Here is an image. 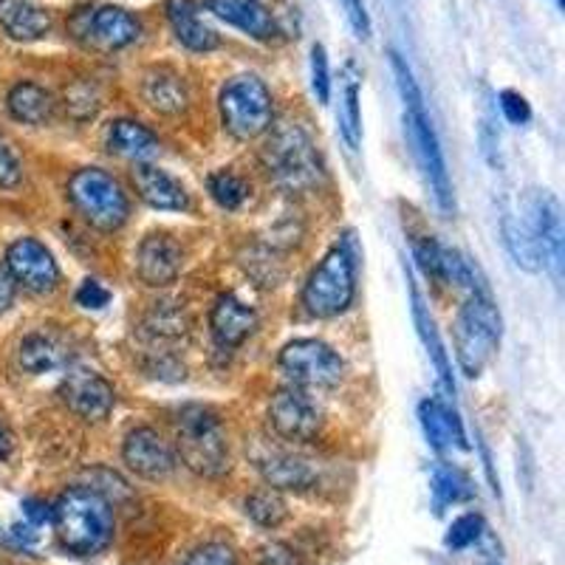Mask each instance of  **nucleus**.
<instances>
[{"label": "nucleus", "mask_w": 565, "mask_h": 565, "mask_svg": "<svg viewBox=\"0 0 565 565\" xmlns=\"http://www.w3.org/2000/svg\"><path fill=\"white\" fill-rule=\"evenodd\" d=\"M269 424L282 441L306 444L320 433V413L297 387H282L269 402Z\"/></svg>", "instance_id": "nucleus-12"}, {"label": "nucleus", "mask_w": 565, "mask_h": 565, "mask_svg": "<svg viewBox=\"0 0 565 565\" xmlns=\"http://www.w3.org/2000/svg\"><path fill=\"white\" fill-rule=\"evenodd\" d=\"M184 565H238L235 563V552L226 543H204L195 548Z\"/></svg>", "instance_id": "nucleus-37"}, {"label": "nucleus", "mask_w": 565, "mask_h": 565, "mask_svg": "<svg viewBox=\"0 0 565 565\" xmlns=\"http://www.w3.org/2000/svg\"><path fill=\"white\" fill-rule=\"evenodd\" d=\"M0 26L14 40H40L52 29V18L32 0H0Z\"/></svg>", "instance_id": "nucleus-24"}, {"label": "nucleus", "mask_w": 565, "mask_h": 565, "mask_svg": "<svg viewBox=\"0 0 565 565\" xmlns=\"http://www.w3.org/2000/svg\"><path fill=\"white\" fill-rule=\"evenodd\" d=\"M418 422H422V430L427 436V441L436 447V450H450V447H467V438H463L461 422H458L456 413L447 405H441L438 398H424L418 405Z\"/></svg>", "instance_id": "nucleus-22"}, {"label": "nucleus", "mask_w": 565, "mask_h": 565, "mask_svg": "<svg viewBox=\"0 0 565 565\" xmlns=\"http://www.w3.org/2000/svg\"><path fill=\"white\" fill-rule=\"evenodd\" d=\"M99 105H103L99 103V90L90 79H79V83H71L65 88V110L77 122H85L90 116H97Z\"/></svg>", "instance_id": "nucleus-32"}, {"label": "nucleus", "mask_w": 565, "mask_h": 565, "mask_svg": "<svg viewBox=\"0 0 565 565\" xmlns=\"http://www.w3.org/2000/svg\"><path fill=\"white\" fill-rule=\"evenodd\" d=\"M139 20L128 9L119 7L97 9L94 14H88V26H85V34H90V40L103 49H125L134 40H139Z\"/></svg>", "instance_id": "nucleus-20"}, {"label": "nucleus", "mask_w": 565, "mask_h": 565, "mask_svg": "<svg viewBox=\"0 0 565 565\" xmlns=\"http://www.w3.org/2000/svg\"><path fill=\"white\" fill-rule=\"evenodd\" d=\"M7 271L12 275L14 286H23L34 295H49L57 289L60 269L57 260L40 241L18 238L7 249Z\"/></svg>", "instance_id": "nucleus-10"}, {"label": "nucleus", "mask_w": 565, "mask_h": 565, "mask_svg": "<svg viewBox=\"0 0 565 565\" xmlns=\"http://www.w3.org/2000/svg\"><path fill=\"white\" fill-rule=\"evenodd\" d=\"M9 114L23 125H45L54 114L52 94L38 83H18L7 97Z\"/></svg>", "instance_id": "nucleus-26"}, {"label": "nucleus", "mask_w": 565, "mask_h": 565, "mask_svg": "<svg viewBox=\"0 0 565 565\" xmlns=\"http://www.w3.org/2000/svg\"><path fill=\"white\" fill-rule=\"evenodd\" d=\"M529 230L537 238L540 252L546 257L548 269H552L554 280H563V264H565V238H563V215H559V204L546 193H534L529 201Z\"/></svg>", "instance_id": "nucleus-14"}, {"label": "nucleus", "mask_w": 565, "mask_h": 565, "mask_svg": "<svg viewBox=\"0 0 565 565\" xmlns=\"http://www.w3.org/2000/svg\"><path fill=\"white\" fill-rule=\"evenodd\" d=\"M204 9L255 40H269L275 34V20L255 0H204Z\"/></svg>", "instance_id": "nucleus-21"}, {"label": "nucleus", "mask_w": 565, "mask_h": 565, "mask_svg": "<svg viewBox=\"0 0 565 565\" xmlns=\"http://www.w3.org/2000/svg\"><path fill=\"white\" fill-rule=\"evenodd\" d=\"M393 74H396L398 90H402V99H405V122L407 134H411L413 150H416V159L422 164L424 175L430 181V190L436 193L438 206L444 212L452 210V184L450 173H447V164H444L441 145H438V136L433 130L430 119H427V110L422 105V90H418L416 79H413L411 65L402 60V54L391 52Z\"/></svg>", "instance_id": "nucleus-2"}, {"label": "nucleus", "mask_w": 565, "mask_h": 565, "mask_svg": "<svg viewBox=\"0 0 565 565\" xmlns=\"http://www.w3.org/2000/svg\"><path fill=\"white\" fill-rule=\"evenodd\" d=\"M23 179V168H20V159L14 156L12 145H9L3 136H0V186L3 190H12Z\"/></svg>", "instance_id": "nucleus-38"}, {"label": "nucleus", "mask_w": 565, "mask_h": 565, "mask_svg": "<svg viewBox=\"0 0 565 565\" xmlns=\"http://www.w3.org/2000/svg\"><path fill=\"white\" fill-rule=\"evenodd\" d=\"M458 365L467 376H481L501 345V315L487 291H472L452 326Z\"/></svg>", "instance_id": "nucleus-4"}, {"label": "nucleus", "mask_w": 565, "mask_h": 565, "mask_svg": "<svg viewBox=\"0 0 565 565\" xmlns=\"http://www.w3.org/2000/svg\"><path fill=\"white\" fill-rule=\"evenodd\" d=\"M20 367L29 373H45L63 365V351L57 342L45 334H29L18 348Z\"/></svg>", "instance_id": "nucleus-30"}, {"label": "nucleus", "mask_w": 565, "mask_h": 565, "mask_svg": "<svg viewBox=\"0 0 565 565\" xmlns=\"http://www.w3.org/2000/svg\"><path fill=\"white\" fill-rule=\"evenodd\" d=\"M52 526L63 548L90 557L114 540V509L105 494L90 487L65 489L52 507Z\"/></svg>", "instance_id": "nucleus-1"}, {"label": "nucleus", "mask_w": 565, "mask_h": 565, "mask_svg": "<svg viewBox=\"0 0 565 565\" xmlns=\"http://www.w3.org/2000/svg\"><path fill=\"white\" fill-rule=\"evenodd\" d=\"M12 447H14V438H12V433H9V427L3 422H0V461H3V458H9L12 456Z\"/></svg>", "instance_id": "nucleus-46"}, {"label": "nucleus", "mask_w": 565, "mask_h": 565, "mask_svg": "<svg viewBox=\"0 0 565 565\" xmlns=\"http://www.w3.org/2000/svg\"><path fill=\"white\" fill-rule=\"evenodd\" d=\"M168 20L175 38L190 52H212L218 49V32L206 23L204 3L199 0H168Z\"/></svg>", "instance_id": "nucleus-17"}, {"label": "nucleus", "mask_w": 565, "mask_h": 565, "mask_svg": "<svg viewBox=\"0 0 565 565\" xmlns=\"http://www.w3.org/2000/svg\"><path fill=\"white\" fill-rule=\"evenodd\" d=\"M563 3H565V0H557V7H563Z\"/></svg>", "instance_id": "nucleus-47"}, {"label": "nucleus", "mask_w": 565, "mask_h": 565, "mask_svg": "<svg viewBox=\"0 0 565 565\" xmlns=\"http://www.w3.org/2000/svg\"><path fill=\"white\" fill-rule=\"evenodd\" d=\"M221 116H224V128L235 139L252 141L264 136L275 122L271 94L264 79L246 74L226 83L221 90Z\"/></svg>", "instance_id": "nucleus-8"}, {"label": "nucleus", "mask_w": 565, "mask_h": 565, "mask_svg": "<svg viewBox=\"0 0 565 565\" xmlns=\"http://www.w3.org/2000/svg\"><path fill=\"white\" fill-rule=\"evenodd\" d=\"M311 85H315V94L322 105L331 97V68H328V54L322 45L311 49Z\"/></svg>", "instance_id": "nucleus-36"}, {"label": "nucleus", "mask_w": 565, "mask_h": 565, "mask_svg": "<svg viewBox=\"0 0 565 565\" xmlns=\"http://www.w3.org/2000/svg\"><path fill=\"white\" fill-rule=\"evenodd\" d=\"M255 311H252L246 302H241L235 295L218 297V302L212 306L210 328L212 337H215V342H218L221 348L241 345V342L255 331Z\"/></svg>", "instance_id": "nucleus-19"}, {"label": "nucleus", "mask_w": 565, "mask_h": 565, "mask_svg": "<svg viewBox=\"0 0 565 565\" xmlns=\"http://www.w3.org/2000/svg\"><path fill=\"white\" fill-rule=\"evenodd\" d=\"M122 458L130 472L145 481H168L175 472V452L170 450V444L145 424L125 436Z\"/></svg>", "instance_id": "nucleus-11"}, {"label": "nucleus", "mask_w": 565, "mask_h": 565, "mask_svg": "<svg viewBox=\"0 0 565 565\" xmlns=\"http://www.w3.org/2000/svg\"><path fill=\"white\" fill-rule=\"evenodd\" d=\"M277 365L286 380L302 387H337L345 376V362L320 340H295L282 348Z\"/></svg>", "instance_id": "nucleus-9"}, {"label": "nucleus", "mask_w": 565, "mask_h": 565, "mask_svg": "<svg viewBox=\"0 0 565 565\" xmlns=\"http://www.w3.org/2000/svg\"><path fill=\"white\" fill-rule=\"evenodd\" d=\"M483 532H487V523H483L481 514H461V518L450 526V532H447V546L469 548L472 543H478V540L483 537Z\"/></svg>", "instance_id": "nucleus-35"}, {"label": "nucleus", "mask_w": 565, "mask_h": 565, "mask_svg": "<svg viewBox=\"0 0 565 565\" xmlns=\"http://www.w3.org/2000/svg\"><path fill=\"white\" fill-rule=\"evenodd\" d=\"M141 97H145V103H148L150 108L168 116L181 114V110H186V103H190L184 79L168 68H153L145 74Z\"/></svg>", "instance_id": "nucleus-23"}, {"label": "nucleus", "mask_w": 565, "mask_h": 565, "mask_svg": "<svg viewBox=\"0 0 565 565\" xmlns=\"http://www.w3.org/2000/svg\"><path fill=\"white\" fill-rule=\"evenodd\" d=\"M134 184L139 199L153 210L181 212L186 210V190L168 175L164 170L153 168L150 161H139L134 168Z\"/></svg>", "instance_id": "nucleus-18"}, {"label": "nucleus", "mask_w": 565, "mask_h": 565, "mask_svg": "<svg viewBox=\"0 0 565 565\" xmlns=\"http://www.w3.org/2000/svg\"><path fill=\"white\" fill-rule=\"evenodd\" d=\"M433 494L438 507H447V503H461L472 498V487L456 467H438L433 472Z\"/></svg>", "instance_id": "nucleus-31"}, {"label": "nucleus", "mask_w": 565, "mask_h": 565, "mask_svg": "<svg viewBox=\"0 0 565 565\" xmlns=\"http://www.w3.org/2000/svg\"><path fill=\"white\" fill-rule=\"evenodd\" d=\"M498 105H501V114L507 116V122L526 125L532 119V108H529L526 97H521L518 90H503L498 97Z\"/></svg>", "instance_id": "nucleus-39"}, {"label": "nucleus", "mask_w": 565, "mask_h": 565, "mask_svg": "<svg viewBox=\"0 0 565 565\" xmlns=\"http://www.w3.org/2000/svg\"><path fill=\"white\" fill-rule=\"evenodd\" d=\"M14 289L18 286H14L12 275L7 271V266H0V315H7L9 306L14 302Z\"/></svg>", "instance_id": "nucleus-45"}, {"label": "nucleus", "mask_w": 565, "mask_h": 565, "mask_svg": "<svg viewBox=\"0 0 565 565\" xmlns=\"http://www.w3.org/2000/svg\"><path fill=\"white\" fill-rule=\"evenodd\" d=\"M244 512L252 523L264 529H277L289 518V507L282 501V494L271 487H260L244 501Z\"/></svg>", "instance_id": "nucleus-29"}, {"label": "nucleus", "mask_w": 565, "mask_h": 565, "mask_svg": "<svg viewBox=\"0 0 565 565\" xmlns=\"http://www.w3.org/2000/svg\"><path fill=\"white\" fill-rule=\"evenodd\" d=\"M353 257L345 244H337L334 249L322 257L317 269L311 271L306 286H302V306L311 317H337L351 306L353 300Z\"/></svg>", "instance_id": "nucleus-7"}, {"label": "nucleus", "mask_w": 565, "mask_h": 565, "mask_svg": "<svg viewBox=\"0 0 565 565\" xmlns=\"http://www.w3.org/2000/svg\"><path fill=\"white\" fill-rule=\"evenodd\" d=\"M68 201L85 224L99 232H116L130 215V201L122 184L99 168H83L68 179Z\"/></svg>", "instance_id": "nucleus-6"}, {"label": "nucleus", "mask_w": 565, "mask_h": 565, "mask_svg": "<svg viewBox=\"0 0 565 565\" xmlns=\"http://www.w3.org/2000/svg\"><path fill=\"white\" fill-rule=\"evenodd\" d=\"M257 472L266 487L277 489V492H306V489L317 487V469L295 452H266L257 458Z\"/></svg>", "instance_id": "nucleus-16"}, {"label": "nucleus", "mask_w": 565, "mask_h": 565, "mask_svg": "<svg viewBox=\"0 0 565 565\" xmlns=\"http://www.w3.org/2000/svg\"><path fill=\"white\" fill-rule=\"evenodd\" d=\"M110 300V291L99 280H83L77 289V302L83 309H105Z\"/></svg>", "instance_id": "nucleus-40"}, {"label": "nucleus", "mask_w": 565, "mask_h": 565, "mask_svg": "<svg viewBox=\"0 0 565 565\" xmlns=\"http://www.w3.org/2000/svg\"><path fill=\"white\" fill-rule=\"evenodd\" d=\"M257 557H260V565H300L297 552L286 543H266Z\"/></svg>", "instance_id": "nucleus-42"}, {"label": "nucleus", "mask_w": 565, "mask_h": 565, "mask_svg": "<svg viewBox=\"0 0 565 565\" xmlns=\"http://www.w3.org/2000/svg\"><path fill=\"white\" fill-rule=\"evenodd\" d=\"M108 148L110 153L125 156L130 161H150L159 153V139L153 136V130H148L136 119H116L108 128Z\"/></svg>", "instance_id": "nucleus-25"}, {"label": "nucleus", "mask_w": 565, "mask_h": 565, "mask_svg": "<svg viewBox=\"0 0 565 565\" xmlns=\"http://www.w3.org/2000/svg\"><path fill=\"white\" fill-rule=\"evenodd\" d=\"M411 297H413V322L418 328V337H422L424 348L430 353L433 365H436L438 376H441L444 387L450 393H456V382H452V371H450V360H447V351H444L441 340H438V331H436V322H433L430 311L424 309L422 295L416 291V286H411Z\"/></svg>", "instance_id": "nucleus-27"}, {"label": "nucleus", "mask_w": 565, "mask_h": 565, "mask_svg": "<svg viewBox=\"0 0 565 565\" xmlns=\"http://www.w3.org/2000/svg\"><path fill=\"white\" fill-rule=\"evenodd\" d=\"M206 190H210V195L215 199V204L224 206V210H238L246 201V195H249L244 181L235 173H230V170L212 173L210 179H206Z\"/></svg>", "instance_id": "nucleus-33"}, {"label": "nucleus", "mask_w": 565, "mask_h": 565, "mask_svg": "<svg viewBox=\"0 0 565 565\" xmlns=\"http://www.w3.org/2000/svg\"><path fill=\"white\" fill-rule=\"evenodd\" d=\"M342 136H345L348 148L356 150L362 139V114H360V88L356 83L345 85V97H342Z\"/></svg>", "instance_id": "nucleus-34"}, {"label": "nucleus", "mask_w": 565, "mask_h": 565, "mask_svg": "<svg viewBox=\"0 0 565 565\" xmlns=\"http://www.w3.org/2000/svg\"><path fill=\"white\" fill-rule=\"evenodd\" d=\"M23 514H26V521L32 523L34 529L45 526V523H52V507L43 501H38V498H29V501H23Z\"/></svg>", "instance_id": "nucleus-44"}, {"label": "nucleus", "mask_w": 565, "mask_h": 565, "mask_svg": "<svg viewBox=\"0 0 565 565\" xmlns=\"http://www.w3.org/2000/svg\"><path fill=\"white\" fill-rule=\"evenodd\" d=\"M438 249H441V244H438L436 238H424V241H418L416 246H413V255H416V264L422 266L424 275L433 277V280H436Z\"/></svg>", "instance_id": "nucleus-41"}, {"label": "nucleus", "mask_w": 565, "mask_h": 565, "mask_svg": "<svg viewBox=\"0 0 565 565\" xmlns=\"http://www.w3.org/2000/svg\"><path fill=\"white\" fill-rule=\"evenodd\" d=\"M345 7H348V18H351L353 32L360 34L362 40L371 38V20H367L365 3H362V0H345Z\"/></svg>", "instance_id": "nucleus-43"}, {"label": "nucleus", "mask_w": 565, "mask_h": 565, "mask_svg": "<svg viewBox=\"0 0 565 565\" xmlns=\"http://www.w3.org/2000/svg\"><path fill=\"white\" fill-rule=\"evenodd\" d=\"M266 173L286 193H309L320 181V159L315 141L300 125H280L271 130L264 148Z\"/></svg>", "instance_id": "nucleus-5"}, {"label": "nucleus", "mask_w": 565, "mask_h": 565, "mask_svg": "<svg viewBox=\"0 0 565 565\" xmlns=\"http://www.w3.org/2000/svg\"><path fill=\"white\" fill-rule=\"evenodd\" d=\"M175 450L181 463L201 478L230 472V447L224 424L210 407L186 405L175 418Z\"/></svg>", "instance_id": "nucleus-3"}, {"label": "nucleus", "mask_w": 565, "mask_h": 565, "mask_svg": "<svg viewBox=\"0 0 565 565\" xmlns=\"http://www.w3.org/2000/svg\"><path fill=\"white\" fill-rule=\"evenodd\" d=\"M181 264H184V252L168 232H153L148 238H141L139 249H136V275L145 286H153V289L170 286L179 277Z\"/></svg>", "instance_id": "nucleus-15"}, {"label": "nucleus", "mask_w": 565, "mask_h": 565, "mask_svg": "<svg viewBox=\"0 0 565 565\" xmlns=\"http://www.w3.org/2000/svg\"><path fill=\"white\" fill-rule=\"evenodd\" d=\"M65 407L85 422H105L116 407V391L94 371H71L60 385Z\"/></svg>", "instance_id": "nucleus-13"}, {"label": "nucleus", "mask_w": 565, "mask_h": 565, "mask_svg": "<svg viewBox=\"0 0 565 565\" xmlns=\"http://www.w3.org/2000/svg\"><path fill=\"white\" fill-rule=\"evenodd\" d=\"M503 244H507L509 255L523 271H540L543 266V252H540L537 238H534V232L529 230L526 221L514 218V215H503Z\"/></svg>", "instance_id": "nucleus-28"}]
</instances>
